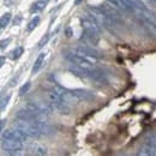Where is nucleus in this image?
I'll return each instance as SVG.
<instances>
[{
  "label": "nucleus",
  "mask_w": 156,
  "mask_h": 156,
  "mask_svg": "<svg viewBox=\"0 0 156 156\" xmlns=\"http://www.w3.org/2000/svg\"><path fill=\"white\" fill-rule=\"evenodd\" d=\"M16 127L23 130L27 135L31 138H40V137L51 136L55 133V130L47 125L44 121H24L20 120V122L15 124Z\"/></svg>",
  "instance_id": "nucleus-1"
},
{
  "label": "nucleus",
  "mask_w": 156,
  "mask_h": 156,
  "mask_svg": "<svg viewBox=\"0 0 156 156\" xmlns=\"http://www.w3.org/2000/svg\"><path fill=\"white\" fill-rule=\"evenodd\" d=\"M47 117H48V114L39 112V111L30 108L28 106L23 107L16 114V118L18 120H24V121H44Z\"/></svg>",
  "instance_id": "nucleus-2"
},
{
  "label": "nucleus",
  "mask_w": 156,
  "mask_h": 156,
  "mask_svg": "<svg viewBox=\"0 0 156 156\" xmlns=\"http://www.w3.org/2000/svg\"><path fill=\"white\" fill-rule=\"evenodd\" d=\"M47 95H48L49 103L53 106L54 109L58 111L60 114H66V115L70 114V107H69V105L64 101V98H61L54 89L49 90Z\"/></svg>",
  "instance_id": "nucleus-3"
},
{
  "label": "nucleus",
  "mask_w": 156,
  "mask_h": 156,
  "mask_svg": "<svg viewBox=\"0 0 156 156\" xmlns=\"http://www.w3.org/2000/svg\"><path fill=\"white\" fill-rule=\"evenodd\" d=\"M65 59H66L70 64L76 65V66L82 67V69H85V70H89V71H91V70L95 67V66L88 60V58H85V57H83V55H79L77 53H75V54L67 53V54L65 55Z\"/></svg>",
  "instance_id": "nucleus-4"
},
{
  "label": "nucleus",
  "mask_w": 156,
  "mask_h": 156,
  "mask_svg": "<svg viewBox=\"0 0 156 156\" xmlns=\"http://www.w3.org/2000/svg\"><path fill=\"white\" fill-rule=\"evenodd\" d=\"M23 143L24 142H20L17 139L1 138V149L6 150L7 153H11V154H17V153H20L24 149Z\"/></svg>",
  "instance_id": "nucleus-5"
},
{
  "label": "nucleus",
  "mask_w": 156,
  "mask_h": 156,
  "mask_svg": "<svg viewBox=\"0 0 156 156\" xmlns=\"http://www.w3.org/2000/svg\"><path fill=\"white\" fill-rule=\"evenodd\" d=\"M137 155H156V135H151V136H149L145 139V142L143 143V145L139 149V151L137 153Z\"/></svg>",
  "instance_id": "nucleus-6"
},
{
  "label": "nucleus",
  "mask_w": 156,
  "mask_h": 156,
  "mask_svg": "<svg viewBox=\"0 0 156 156\" xmlns=\"http://www.w3.org/2000/svg\"><path fill=\"white\" fill-rule=\"evenodd\" d=\"M1 138H9V139H17L20 142H25L29 136L18 127L16 129H10V130H2Z\"/></svg>",
  "instance_id": "nucleus-7"
},
{
  "label": "nucleus",
  "mask_w": 156,
  "mask_h": 156,
  "mask_svg": "<svg viewBox=\"0 0 156 156\" xmlns=\"http://www.w3.org/2000/svg\"><path fill=\"white\" fill-rule=\"evenodd\" d=\"M75 52L79 54V55H83L85 58H94V59H101L103 55L101 54V52H98V49L93 48V47H89V46H78L77 48L75 49Z\"/></svg>",
  "instance_id": "nucleus-8"
},
{
  "label": "nucleus",
  "mask_w": 156,
  "mask_h": 156,
  "mask_svg": "<svg viewBox=\"0 0 156 156\" xmlns=\"http://www.w3.org/2000/svg\"><path fill=\"white\" fill-rule=\"evenodd\" d=\"M98 7L101 9V11H102L109 20H112L114 24H118V23L121 22V16H120V13L118 12L114 7H112V6H109V5H100Z\"/></svg>",
  "instance_id": "nucleus-9"
},
{
  "label": "nucleus",
  "mask_w": 156,
  "mask_h": 156,
  "mask_svg": "<svg viewBox=\"0 0 156 156\" xmlns=\"http://www.w3.org/2000/svg\"><path fill=\"white\" fill-rule=\"evenodd\" d=\"M80 25L83 28V30L85 31H90V33H95V34H100L101 31V28H100V24L98 22L88 17V18H80Z\"/></svg>",
  "instance_id": "nucleus-10"
},
{
  "label": "nucleus",
  "mask_w": 156,
  "mask_h": 156,
  "mask_svg": "<svg viewBox=\"0 0 156 156\" xmlns=\"http://www.w3.org/2000/svg\"><path fill=\"white\" fill-rule=\"evenodd\" d=\"M71 91L77 96L80 101H90L95 98V94L90 90H87V89H80V88H77V89H71Z\"/></svg>",
  "instance_id": "nucleus-11"
},
{
  "label": "nucleus",
  "mask_w": 156,
  "mask_h": 156,
  "mask_svg": "<svg viewBox=\"0 0 156 156\" xmlns=\"http://www.w3.org/2000/svg\"><path fill=\"white\" fill-rule=\"evenodd\" d=\"M80 39L83 40L84 42H87V43H89V44H93V46H96L98 43V41H100L98 34L90 33V31H85V30H83Z\"/></svg>",
  "instance_id": "nucleus-12"
},
{
  "label": "nucleus",
  "mask_w": 156,
  "mask_h": 156,
  "mask_svg": "<svg viewBox=\"0 0 156 156\" xmlns=\"http://www.w3.org/2000/svg\"><path fill=\"white\" fill-rule=\"evenodd\" d=\"M69 71H70L72 75H75V76H77V77H79V78H90V72H91V71H89V70L78 67V66L72 65V64H71V66L69 67Z\"/></svg>",
  "instance_id": "nucleus-13"
},
{
  "label": "nucleus",
  "mask_w": 156,
  "mask_h": 156,
  "mask_svg": "<svg viewBox=\"0 0 156 156\" xmlns=\"http://www.w3.org/2000/svg\"><path fill=\"white\" fill-rule=\"evenodd\" d=\"M27 150L30 154H35V155H46L47 154V149L46 147L41 145L39 143H31L27 147Z\"/></svg>",
  "instance_id": "nucleus-14"
},
{
  "label": "nucleus",
  "mask_w": 156,
  "mask_h": 156,
  "mask_svg": "<svg viewBox=\"0 0 156 156\" xmlns=\"http://www.w3.org/2000/svg\"><path fill=\"white\" fill-rule=\"evenodd\" d=\"M107 1H108L112 6H114L115 9L122 11V12H130V10H129V7H127L125 0H107Z\"/></svg>",
  "instance_id": "nucleus-15"
},
{
  "label": "nucleus",
  "mask_w": 156,
  "mask_h": 156,
  "mask_svg": "<svg viewBox=\"0 0 156 156\" xmlns=\"http://www.w3.org/2000/svg\"><path fill=\"white\" fill-rule=\"evenodd\" d=\"M44 59H46V53H40L39 57L36 58L35 60V64H34V66H33V73L35 75V73H37L40 71V69L42 67V65H43V61H44Z\"/></svg>",
  "instance_id": "nucleus-16"
},
{
  "label": "nucleus",
  "mask_w": 156,
  "mask_h": 156,
  "mask_svg": "<svg viewBox=\"0 0 156 156\" xmlns=\"http://www.w3.org/2000/svg\"><path fill=\"white\" fill-rule=\"evenodd\" d=\"M48 1L49 0H39L37 2H35L34 5H33V7H31V12L34 13V12H39V11H42L46 6H47V4H48Z\"/></svg>",
  "instance_id": "nucleus-17"
},
{
  "label": "nucleus",
  "mask_w": 156,
  "mask_h": 156,
  "mask_svg": "<svg viewBox=\"0 0 156 156\" xmlns=\"http://www.w3.org/2000/svg\"><path fill=\"white\" fill-rule=\"evenodd\" d=\"M11 17H12L11 13H5V15L1 16V20H0V27H1V29H5L9 25L10 20H11Z\"/></svg>",
  "instance_id": "nucleus-18"
},
{
  "label": "nucleus",
  "mask_w": 156,
  "mask_h": 156,
  "mask_svg": "<svg viewBox=\"0 0 156 156\" xmlns=\"http://www.w3.org/2000/svg\"><path fill=\"white\" fill-rule=\"evenodd\" d=\"M39 23H40V17H35V18H33V20H30V23L28 24V31L34 30V29L39 25Z\"/></svg>",
  "instance_id": "nucleus-19"
},
{
  "label": "nucleus",
  "mask_w": 156,
  "mask_h": 156,
  "mask_svg": "<svg viewBox=\"0 0 156 156\" xmlns=\"http://www.w3.org/2000/svg\"><path fill=\"white\" fill-rule=\"evenodd\" d=\"M23 52H24V49H23V47H17L13 52H12V55H11V58L13 59V60H16V59H20L22 57V54H23Z\"/></svg>",
  "instance_id": "nucleus-20"
},
{
  "label": "nucleus",
  "mask_w": 156,
  "mask_h": 156,
  "mask_svg": "<svg viewBox=\"0 0 156 156\" xmlns=\"http://www.w3.org/2000/svg\"><path fill=\"white\" fill-rule=\"evenodd\" d=\"M10 98H11V95L9 94V95H6V96H4V98H1V105H0V109H1V112L5 109V107L7 106V103H9V101H10Z\"/></svg>",
  "instance_id": "nucleus-21"
},
{
  "label": "nucleus",
  "mask_w": 156,
  "mask_h": 156,
  "mask_svg": "<svg viewBox=\"0 0 156 156\" xmlns=\"http://www.w3.org/2000/svg\"><path fill=\"white\" fill-rule=\"evenodd\" d=\"M30 87H31V84H30V82H27L22 88H20V95L22 96V95H24L25 93H28V90L30 89Z\"/></svg>",
  "instance_id": "nucleus-22"
},
{
  "label": "nucleus",
  "mask_w": 156,
  "mask_h": 156,
  "mask_svg": "<svg viewBox=\"0 0 156 156\" xmlns=\"http://www.w3.org/2000/svg\"><path fill=\"white\" fill-rule=\"evenodd\" d=\"M48 40H49V35H48V34H46V35L41 39V41L39 42V48H42V47L48 42Z\"/></svg>",
  "instance_id": "nucleus-23"
},
{
  "label": "nucleus",
  "mask_w": 156,
  "mask_h": 156,
  "mask_svg": "<svg viewBox=\"0 0 156 156\" xmlns=\"http://www.w3.org/2000/svg\"><path fill=\"white\" fill-rule=\"evenodd\" d=\"M10 42H11V40L10 39L2 40V41H1V46H0V48H1V49H4L6 46H9V43H10Z\"/></svg>",
  "instance_id": "nucleus-24"
},
{
  "label": "nucleus",
  "mask_w": 156,
  "mask_h": 156,
  "mask_svg": "<svg viewBox=\"0 0 156 156\" xmlns=\"http://www.w3.org/2000/svg\"><path fill=\"white\" fill-rule=\"evenodd\" d=\"M65 34H66L67 37H71V36H72V29H71L70 27H67L66 30H65Z\"/></svg>",
  "instance_id": "nucleus-25"
},
{
  "label": "nucleus",
  "mask_w": 156,
  "mask_h": 156,
  "mask_svg": "<svg viewBox=\"0 0 156 156\" xmlns=\"http://www.w3.org/2000/svg\"><path fill=\"white\" fill-rule=\"evenodd\" d=\"M82 2H83V0H75V5H76V6H78V5L82 4Z\"/></svg>",
  "instance_id": "nucleus-26"
},
{
  "label": "nucleus",
  "mask_w": 156,
  "mask_h": 156,
  "mask_svg": "<svg viewBox=\"0 0 156 156\" xmlns=\"http://www.w3.org/2000/svg\"><path fill=\"white\" fill-rule=\"evenodd\" d=\"M5 119H1V130H4V125H5Z\"/></svg>",
  "instance_id": "nucleus-27"
},
{
  "label": "nucleus",
  "mask_w": 156,
  "mask_h": 156,
  "mask_svg": "<svg viewBox=\"0 0 156 156\" xmlns=\"http://www.w3.org/2000/svg\"><path fill=\"white\" fill-rule=\"evenodd\" d=\"M4 61H5V59H4V58H1V64H0V65H1V66H2V65H4Z\"/></svg>",
  "instance_id": "nucleus-28"
},
{
  "label": "nucleus",
  "mask_w": 156,
  "mask_h": 156,
  "mask_svg": "<svg viewBox=\"0 0 156 156\" xmlns=\"http://www.w3.org/2000/svg\"><path fill=\"white\" fill-rule=\"evenodd\" d=\"M151 1H154V2H156V0H151Z\"/></svg>",
  "instance_id": "nucleus-29"
},
{
  "label": "nucleus",
  "mask_w": 156,
  "mask_h": 156,
  "mask_svg": "<svg viewBox=\"0 0 156 156\" xmlns=\"http://www.w3.org/2000/svg\"><path fill=\"white\" fill-rule=\"evenodd\" d=\"M55 1H58V0H55Z\"/></svg>",
  "instance_id": "nucleus-30"
}]
</instances>
